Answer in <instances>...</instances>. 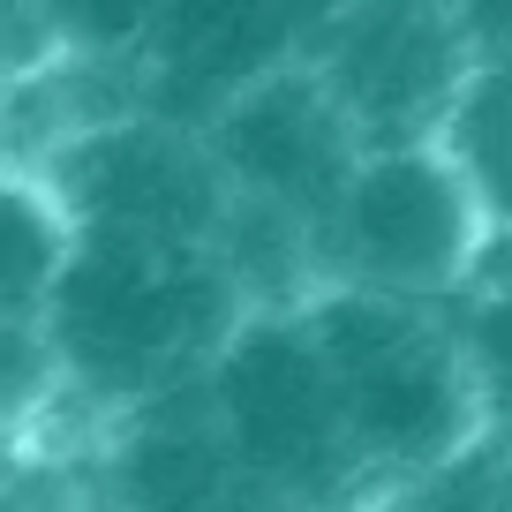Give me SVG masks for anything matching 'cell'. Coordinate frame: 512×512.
<instances>
[{"mask_svg":"<svg viewBox=\"0 0 512 512\" xmlns=\"http://www.w3.org/2000/svg\"><path fill=\"white\" fill-rule=\"evenodd\" d=\"M241 317L249 309L211 249L68 234L38 332H46L53 377L113 422L174 384H196Z\"/></svg>","mask_w":512,"mask_h":512,"instance_id":"cell-1","label":"cell"},{"mask_svg":"<svg viewBox=\"0 0 512 512\" xmlns=\"http://www.w3.org/2000/svg\"><path fill=\"white\" fill-rule=\"evenodd\" d=\"M159 0H46L53 46L61 61H98V68H128L144 46Z\"/></svg>","mask_w":512,"mask_h":512,"instance_id":"cell-12","label":"cell"},{"mask_svg":"<svg viewBox=\"0 0 512 512\" xmlns=\"http://www.w3.org/2000/svg\"><path fill=\"white\" fill-rule=\"evenodd\" d=\"M332 0H159L144 46L128 61L136 113L204 128L234 91L309 61Z\"/></svg>","mask_w":512,"mask_h":512,"instance_id":"cell-7","label":"cell"},{"mask_svg":"<svg viewBox=\"0 0 512 512\" xmlns=\"http://www.w3.org/2000/svg\"><path fill=\"white\" fill-rule=\"evenodd\" d=\"M204 400L219 415L226 445L272 490L279 512H369L377 505L302 309L241 317L234 339L204 369Z\"/></svg>","mask_w":512,"mask_h":512,"instance_id":"cell-4","label":"cell"},{"mask_svg":"<svg viewBox=\"0 0 512 512\" xmlns=\"http://www.w3.org/2000/svg\"><path fill=\"white\" fill-rule=\"evenodd\" d=\"M196 136H204L226 196L264 204V211H279V219L309 226V241H317L339 181H347L354 159H362L354 128L339 121L332 91L317 83L309 61H294V68H279V76L234 91Z\"/></svg>","mask_w":512,"mask_h":512,"instance_id":"cell-8","label":"cell"},{"mask_svg":"<svg viewBox=\"0 0 512 512\" xmlns=\"http://www.w3.org/2000/svg\"><path fill=\"white\" fill-rule=\"evenodd\" d=\"M91 512H279V505L226 445L219 415L204 400V377H196L106 422Z\"/></svg>","mask_w":512,"mask_h":512,"instance_id":"cell-9","label":"cell"},{"mask_svg":"<svg viewBox=\"0 0 512 512\" xmlns=\"http://www.w3.org/2000/svg\"><path fill=\"white\" fill-rule=\"evenodd\" d=\"M302 324L324 354L339 422L377 497L445 467L490 430L452 302H384L354 287H317L302 302Z\"/></svg>","mask_w":512,"mask_h":512,"instance_id":"cell-2","label":"cell"},{"mask_svg":"<svg viewBox=\"0 0 512 512\" xmlns=\"http://www.w3.org/2000/svg\"><path fill=\"white\" fill-rule=\"evenodd\" d=\"M309 68L332 91L339 121L362 151L437 144L460 106L475 53L452 8L437 0H332Z\"/></svg>","mask_w":512,"mask_h":512,"instance_id":"cell-5","label":"cell"},{"mask_svg":"<svg viewBox=\"0 0 512 512\" xmlns=\"http://www.w3.org/2000/svg\"><path fill=\"white\" fill-rule=\"evenodd\" d=\"M497 226L445 144L362 151L317 226V279L384 302H460L482 287Z\"/></svg>","mask_w":512,"mask_h":512,"instance_id":"cell-3","label":"cell"},{"mask_svg":"<svg viewBox=\"0 0 512 512\" xmlns=\"http://www.w3.org/2000/svg\"><path fill=\"white\" fill-rule=\"evenodd\" d=\"M437 144L467 166L490 226L505 234L512 226V61H475V76H467V91H460Z\"/></svg>","mask_w":512,"mask_h":512,"instance_id":"cell-11","label":"cell"},{"mask_svg":"<svg viewBox=\"0 0 512 512\" xmlns=\"http://www.w3.org/2000/svg\"><path fill=\"white\" fill-rule=\"evenodd\" d=\"M46 189L68 234H121L166 249H211L226 219V181L204 136L159 113H113L53 144Z\"/></svg>","mask_w":512,"mask_h":512,"instance_id":"cell-6","label":"cell"},{"mask_svg":"<svg viewBox=\"0 0 512 512\" xmlns=\"http://www.w3.org/2000/svg\"><path fill=\"white\" fill-rule=\"evenodd\" d=\"M437 8H460V0H437Z\"/></svg>","mask_w":512,"mask_h":512,"instance_id":"cell-13","label":"cell"},{"mask_svg":"<svg viewBox=\"0 0 512 512\" xmlns=\"http://www.w3.org/2000/svg\"><path fill=\"white\" fill-rule=\"evenodd\" d=\"M61 256H68V219L53 204V189L0 174V324L46 309Z\"/></svg>","mask_w":512,"mask_h":512,"instance_id":"cell-10","label":"cell"}]
</instances>
